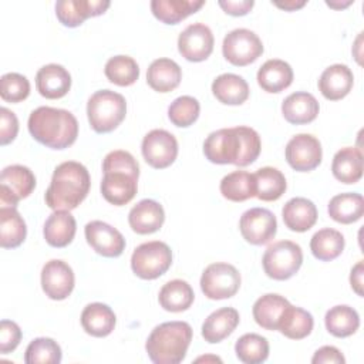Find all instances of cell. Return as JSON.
Listing matches in <instances>:
<instances>
[{
	"instance_id": "6da1fadb",
	"label": "cell",
	"mask_w": 364,
	"mask_h": 364,
	"mask_svg": "<svg viewBox=\"0 0 364 364\" xmlns=\"http://www.w3.org/2000/svg\"><path fill=\"white\" fill-rule=\"evenodd\" d=\"M262 142L259 134L245 125L222 128L208 135L203 142V154L212 164L247 166L260 155Z\"/></svg>"
},
{
	"instance_id": "7a4b0ae2",
	"label": "cell",
	"mask_w": 364,
	"mask_h": 364,
	"mask_svg": "<svg viewBox=\"0 0 364 364\" xmlns=\"http://www.w3.org/2000/svg\"><path fill=\"white\" fill-rule=\"evenodd\" d=\"M102 172L101 193L107 202L122 206L134 199L138 191L139 165L129 152L117 149L107 154Z\"/></svg>"
},
{
	"instance_id": "3957f363",
	"label": "cell",
	"mask_w": 364,
	"mask_h": 364,
	"mask_svg": "<svg viewBox=\"0 0 364 364\" xmlns=\"http://www.w3.org/2000/svg\"><path fill=\"white\" fill-rule=\"evenodd\" d=\"M91 178L87 168L75 161L60 164L46 191V205L53 210H73L88 195Z\"/></svg>"
},
{
	"instance_id": "277c9868",
	"label": "cell",
	"mask_w": 364,
	"mask_h": 364,
	"mask_svg": "<svg viewBox=\"0 0 364 364\" xmlns=\"http://www.w3.org/2000/svg\"><path fill=\"white\" fill-rule=\"evenodd\" d=\"M27 127L37 142L53 149H65L71 146L78 136L77 118L63 108H36L28 117Z\"/></svg>"
},
{
	"instance_id": "5b68a950",
	"label": "cell",
	"mask_w": 364,
	"mask_h": 364,
	"mask_svg": "<svg viewBox=\"0 0 364 364\" xmlns=\"http://www.w3.org/2000/svg\"><path fill=\"white\" fill-rule=\"evenodd\" d=\"M192 341V327L186 321H166L156 326L145 343L148 357L155 364H178Z\"/></svg>"
},
{
	"instance_id": "8992f818",
	"label": "cell",
	"mask_w": 364,
	"mask_h": 364,
	"mask_svg": "<svg viewBox=\"0 0 364 364\" xmlns=\"http://www.w3.org/2000/svg\"><path fill=\"white\" fill-rule=\"evenodd\" d=\"M87 115L95 132H111L124 121L127 101L121 94L111 90L95 91L87 102Z\"/></svg>"
},
{
	"instance_id": "52a82bcc",
	"label": "cell",
	"mask_w": 364,
	"mask_h": 364,
	"mask_svg": "<svg viewBox=\"0 0 364 364\" xmlns=\"http://www.w3.org/2000/svg\"><path fill=\"white\" fill-rule=\"evenodd\" d=\"M301 247L291 240L274 242L264 250L262 259L264 273L273 280H287L293 277L301 267Z\"/></svg>"
},
{
	"instance_id": "ba28073f",
	"label": "cell",
	"mask_w": 364,
	"mask_h": 364,
	"mask_svg": "<svg viewBox=\"0 0 364 364\" xmlns=\"http://www.w3.org/2000/svg\"><path fill=\"white\" fill-rule=\"evenodd\" d=\"M171 247L161 240H151L136 246L131 256L132 272L144 280L158 279L171 267Z\"/></svg>"
},
{
	"instance_id": "9c48e42d",
	"label": "cell",
	"mask_w": 364,
	"mask_h": 364,
	"mask_svg": "<svg viewBox=\"0 0 364 364\" xmlns=\"http://www.w3.org/2000/svg\"><path fill=\"white\" fill-rule=\"evenodd\" d=\"M240 287V273L229 263L209 264L200 277V289L210 300H223L235 296Z\"/></svg>"
},
{
	"instance_id": "30bf717a",
	"label": "cell",
	"mask_w": 364,
	"mask_h": 364,
	"mask_svg": "<svg viewBox=\"0 0 364 364\" xmlns=\"http://www.w3.org/2000/svg\"><path fill=\"white\" fill-rule=\"evenodd\" d=\"M222 53L230 64L245 67L263 54V43L252 30L235 28L225 36Z\"/></svg>"
},
{
	"instance_id": "8fae6325",
	"label": "cell",
	"mask_w": 364,
	"mask_h": 364,
	"mask_svg": "<svg viewBox=\"0 0 364 364\" xmlns=\"http://www.w3.org/2000/svg\"><path fill=\"white\" fill-rule=\"evenodd\" d=\"M36 188V176L30 168L10 165L0 175V205L16 208L18 200L30 196Z\"/></svg>"
},
{
	"instance_id": "7c38bea8",
	"label": "cell",
	"mask_w": 364,
	"mask_h": 364,
	"mask_svg": "<svg viewBox=\"0 0 364 364\" xmlns=\"http://www.w3.org/2000/svg\"><path fill=\"white\" fill-rule=\"evenodd\" d=\"M141 151L149 166L164 169L175 162L178 156V141L165 129H152L144 136Z\"/></svg>"
},
{
	"instance_id": "4fadbf2b",
	"label": "cell",
	"mask_w": 364,
	"mask_h": 364,
	"mask_svg": "<svg viewBox=\"0 0 364 364\" xmlns=\"http://www.w3.org/2000/svg\"><path fill=\"white\" fill-rule=\"evenodd\" d=\"M239 229L247 243L260 246L269 243L276 236L277 220L269 209L252 208L240 216Z\"/></svg>"
},
{
	"instance_id": "5bb4252c",
	"label": "cell",
	"mask_w": 364,
	"mask_h": 364,
	"mask_svg": "<svg viewBox=\"0 0 364 364\" xmlns=\"http://www.w3.org/2000/svg\"><path fill=\"white\" fill-rule=\"evenodd\" d=\"M286 161L299 172H309L317 168L323 158L321 144L311 134H297L286 145Z\"/></svg>"
},
{
	"instance_id": "9a60e30c",
	"label": "cell",
	"mask_w": 364,
	"mask_h": 364,
	"mask_svg": "<svg viewBox=\"0 0 364 364\" xmlns=\"http://www.w3.org/2000/svg\"><path fill=\"white\" fill-rule=\"evenodd\" d=\"M215 38L212 30L203 23L189 24L178 37L181 55L193 63L205 61L213 51Z\"/></svg>"
},
{
	"instance_id": "2e32d148",
	"label": "cell",
	"mask_w": 364,
	"mask_h": 364,
	"mask_svg": "<svg viewBox=\"0 0 364 364\" xmlns=\"http://www.w3.org/2000/svg\"><path fill=\"white\" fill-rule=\"evenodd\" d=\"M87 243L104 257H118L125 249L122 233L102 220H91L84 228Z\"/></svg>"
},
{
	"instance_id": "e0dca14e",
	"label": "cell",
	"mask_w": 364,
	"mask_h": 364,
	"mask_svg": "<svg viewBox=\"0 0 364 364\" xmlns=\"http://www.w3.org/2000/svg\"><path fill=\"white\" fill-rule=\"evenodd\" d=\"M74 272L64 260L53 259L41 269V287L51 300L67 299L74 289Z\"/></svg>"
},
{
	"instance_id": "ac0fdd59",
	"label": "cell",
	"mask_w": 364,
	"mask_h": 364,
	"mask_svg": "<svg viewBox=\"0 0 364 364\" xmlns=\"http://www.w3.org/2000/svg\"><path fill=\"white\" fill-rule=\"evenodd\" d=\"M108 0H60L55 3V16L65 27H78L88 17H95L109 7Z\"/></svg>"
},
{
	"instance_id": "d6986e66",
	"label": "cell",
	"mask_w": 364,
	"mask_h": 364,
	"mask_svg": "<svg viewBox=\"0 0 364 364\" xmlns=\"http://www.w3.org/2000/svg\"><path fill=\"white\" fill-rule=\"evenodd\" d=\"M165 220L162 205L152 199H142L128 213V223L138 235H149L159 230Z\"/></svg>"
},
{
	"instance_id": "ffe728a7",
	"label": "cell",
	"mask_w": 364,
	"mask_h": 364,
	"mask_svg": "<svg viewBox=\"0 0 364 364\" xmlns=\"http://www.w3.org/2000/svg\"><path fill=\"white\" fill-rule=\"evenodd\" d=\"M36 87L41 97L58 100L70 91L71 75L60 64H47L37 71Z\"/></svg>"
},
{
	"instance_id": "44dd1931",
	"label": "cell",
	"mask_w": 364,
	"mask_h": 364,
	"mask_svg": "<svg viewBox=\"0 0 364 364\" xmlns=\"http://www.w3.org/2000/svg\"><path fill=\"white\" fill-rule=\"evenodd\" d=\"M320 105L316 97L306 91H297L284 98L282 114L293 125H303L314 121L318 115Z\"/></svg>"
},
{
	"instance_id": "7402d4cb",
	"label": "cell",
	"mask_w": 364,
	"mask_h": 364,
	"mask_svg": "<svg viewBox=\"0 0 364 364\" xmlns=\"http://www.w3.org/2000/svg\"><path fill=\"white\" fill-rule=\"evenodd\" d=\"M354 75L346 64H333L327 67L318 80V90L324 98L338 101L353 88Z\"/></svg>"
},
{
	"instance_id": "603a6c76",
	"label": "cell",
	"mask_w": 364,
	"mask_h": 364,
	"mask_svg": "<svg viewBox=\"0 0 364 364\" xmlns=\"http://www.w3.org/2000/svg\"><path fill=\"white\" fill-rule=\"evenodd\" d=\"M284 225L293 232H307L317 222V208L307 198H291L282 209Z\"/></svg>"
},
{
	"instance_id": "cb8c5ba5",
	"label": "cell",
	"mask_w": 364,
	"mask_h": 364,
	"mask_svg": "<svg viewBox=\"0 0 364 364\" xmlns=\"http://www.w3.org/2000/svg\"><path fill=\"white\" fill-rule=\"evenodd\" d=\"M77 223L70 210H54L46 220L43 235L53 247H65L75 236Z\"/></svg>"
},
{
	"instance_id": "d4e9b609",
	"label": "cell",
	"mask_w": 364,
	"mask_h": 364,
	"mask_svg": "<svg viewBox=\"0 0 364 364\" xmlns=\"http://www.w3.org/2000/svg\"><path fill=\"white\" fill-rule=\"evenodd\" d=\"M239 313L233 307H222L210 313L202 324V337L215 344L230 336L239 324Z\"/></svg>"
},
{
	"instance_id": "484cf974",
	"label": "cell",
	"mask_w": 364,
	"mask_h": 364,
	"mask_svg": "<svg viewBox=\"0 0 364 364\" xmlns=\"http://www.w3.org/2000/svg\"><path fill=\"white\" fill-rule=\"evenodd\" d=\"M117 323L115 313L104 303H90L81 313V326L92 337H107Z\"/></svg>"
},
{
	"instance_id": "4316f807",
	"label": "cell",
	"mask_w": 364,
	"mask_h": 364,
	"mask_svg": "<svg viewBox=\"0 0 364 364\" xmlns=\"http://www.w3.org/2000/svg\"><path fill=\"white\" fill-rule=\"evenodd\" d=\"M182 80V70L171 58H156L146 71L148 85L158 92H169L175 90Z\"/></svg>"
},
{
	"instance_id": "83f0119b",
	"label": "cell",
	"mask_w": 364,
	"mask_h": 364,
	"mask_svg": "<svg viewBox=\"0 0 364 364\" xmlns=\"http://www.w3.org/2000/svg\"><path fill=\"white\" fill-rule=\"evenodd\" d=\"M331 172L343 183H355L363 176V154L355 146H346L333 156Z\"/></svg>"
},
{
	"instance_id": "f1b7e54d",
	"label": "cell",
	"mask_w": 364,
	"mask_h": 364,
	"mask_svg": "<svg viewBox=\"0 0 364 364\" xmlns=\"http://www.w3.org/2000/svg\"><path fill=\"white\" fill-rule=\"evenodd\" d=\"M293 82V70L289 63L272 58L257 71V84L266 92H280Z\"/></svg>"
},
{
	"instance_id": "f546056e",
	"label": "cell",
	"mask_w": 364,
	"mask_h": 364,
	"mask_svg": "<svg viewBox=\"0 0 364 364\" xmlns=\"http://www.w3.org/2000/svg\"><path fill=\"white\" fill-rule=\"evenodd\" d=\"M212 92L222 104L240 105L249 98V85L243 77L226 73L213 80Z\"/></svg>"
},
{
	"instance_id": "4dcf8cb0",
	"label": "cell",
	"mask_w": 364,
	"mask_h": 364,
	"mask_svg": "<svg viewBox=\"0 0 364 364\" xmlns=\"http://www.w3.org/2000/svg\"><path fill=\"white\" fill-rule=\"evenodd\" d=\"M289 300L276 293H267L259 297L253 304V318L264 330H277L279 320L289 306Z\"/></svg>"
},
{
	"instance_id": "1f68e13d",
	"label": "cell",
	"mask_w": 364,
	"mask_h": 364,
	"mask_svg": "<svg viewBox=\"0 0 364 364\" xmlns=\"http://www.w3.org/2000/svg\"><path fill=\"white\" fill-rule=\"evenodd\" d=\"M203 4V0H152L151 11L165 24H178L196 13Z\"/></svg>"
},
{
	"instance_id": "d6a6232c",
	"label": "cell",
	"mask_w": 364,
	"mask_h": 364,
	"mask_svg": "<svg viewBox=\"0 0 364 364\" xmlns=\"http://www.w3.org/2000/svg\"><path fill=\"white\" fill-rule=\"evenodd\" d=\"M327 210L333 220L348 225L360 220L364 215V199L355 192L338 193L330 199Z\"/></svg>"
},
{
	"instance_id": "836d02e7",
	"label": "cell",
	"mask_w": 364,
	"mask_h": 364,
	"mask_svg": "<svg viewBox=\"0 0 364 364\" xmlns=\"http://www.w3.org/2000/svg\"><path fill=\"white\" fill-rule=\"evenodd\" d=\"M195 294L191 284L185 280L175 279L165 283L159 290V304L164 310L179 313L188 310L193 303Z\"/></svg>"
},
{
	"instance_id": "e575fe53",
	"label": "cell",
	"mask_w": 364,
	"mask_h": 364,
	"mask_svg": "<svg viewBox=\"0 0 364 364\" xmlns=\"http://www.w3.org/2000/svg\"><path fill=\"white\" fill-rule=\"evenodd\" d=\"M27 236L26 222L16 208L0 206V246L3 249L18 247Z\"/></svg>"
},
{
	"instance_id": "d590c367",
	"label": "cell",
	"mask_w": 364,
	"mask_h": 364,
	"mask_svg": "<svg viewBox=\"0 0 364 364\" xmlns=\"http://www.w3.org/2000/svg\"><path fill=\"white\" fill-rule=\"evenodd\" d=\"M313 326L314 320L309 311L289 304L279 320L277 330L287 338L301 340L311 333Z\"/></svg>"
},
{
	"instance_id": "8d00e7d4",
	"label": "cell",
	"mask_w": 364,
	"mask_h": 364,
	"mask_svg": "<svg viewBox=\"0 0 364 364\" xmlns=\"http://www.w3.org/2000/svg\"><path fill=\"white\" fill-rule=\"evenodd\" d=\"M220 193L232 202H243L256 196V182L253 173L246 171H233L222 178Z\"/></svg>"
},
{
	"instance_id": "74e56055",
	"label": "cell",
	"mask_w": 364,
	"mask_h": 364,
	"mask_svg": "<svg viewBox=\"0 0 364 364\" xmlns=\"http://www.w3.org/2000/svg\"><path fill=\"white\" fill-rule=\"evenodd\" d=\"M324 323L330 334L338 338H344L353 336L358 330L360 316L353 307L347 304H338L326 313Z\"/></svg>"
},
{
	"instance_id": "f35d334b",
	"label": "cell",
	"mask_w": 364,
	"mask_h": 364,
	"mask_svg": "<svg viewBox=\"0 0 364 364\" xmlns=\"http://www.w3.org/2000/svg\"><path fill=\"white\" fill-rule=\"evenodd\" d=\"M344 245L346 240L341 232L331 228H323L313 235L310 240V250L316 259L330 262L343 253Z\"/></svg>"
},
{
	"instance_id": "ab89813d",
	"label": "cell",
	"mask_w": 364,
	"mask_h": 364,
	"mask_svg": "<svg viewBox=\"0 0 364 364\" xmlns=\"http://www.w3.org/2000/svg\"><path fill=\"white\" fill-rule=\"evenodd\" d=\"M253 176L256 182V198L260 200L273 202L286 192V178L277 168L263 166L257 169Z\"/></svg>"
},
{
	"instance_id": "60d3db41",
	"label": "cell",
	"mask_w": 364,
	"mask_h": 364,
	"mask_svg": "<svg viewBox=\"0 0 364 364\" xmlns=\"http://www.w3.org/2000/svg\"><path fill=\"white\" fill-rule=\"evenodd\" d=\"M236 357L245 364H260L269 357V341L256 333H247L239 337L235 344Z\"/></svg>"
},
{
	"instance_id": "b9f144b4",
	"label": "cell",
	"mask_w": 364,
	"mask_h": 364,
	"mask_svg": "<svg viewBox=\"0 0 364 364\" xmlns=\"http://www.w3.org/2000/svg\"><path fill=\"white\" fill-rule=\"evenodd\" d=\"M104 73L112 84L128 87L138 80L139 67L136 61L129 55H114L107 61Z\"/></svg>"
},
{
	"instance_id": "7bdbcfd3",
	"label": "cell",
	"mask_w": 364,
	"mask_h": 364,
	"mask_svg": "<svg viewBox=\"0 0 364 364\" xmlns=\"http://www.w3.org/2000/svg\"><path fill=\"white\" fill-rule=\"evenodd\" d=\"M24 361L27 364H58L61 361V347L48 337L34 338L26 348Z\"/></svg>"
},
{
	"instance_id": "ee69618b",
	"label": "cell",
	"mask_w": 364,
	"mask_h": 364,
	"mask_svg": "<svg viewBox=\"0 0 364 364\" xmlns=\"http://www.w3.org/2000/svg\"><path fill=\"white\" fill-rule=\"evenodd\" d=\"M200 105L196 98L191 95H182L175 98L168 107L169 121L181 128L191 127L199 117Z\"/></svg>"
},
{
	"instance_id": "f6af8a7d",
	"label": "cell",
	"mask_w": 364,
	"mask_h": 364,
	"mask_svg": "<svg viewBox=\"0 0 364 364\" xmlns=\"http://www.w3.org/2000/svg\"><path fill=\"white\" fill-rule=\"evenodd\" d=\"M30 94L28 80L18 73H7L0 78V97L7 102L24 101Z\"/></svg>"
},
{
	"instance_id": "bcb514c9",
	"label": "cell",
	"mask_w": 364,
	"mask_h": 364,
	"mask_svg": "<svg viewBox=\"0 0 364 364\" xmlns=\"http://www.w3.org/2000/svg\"><path fill=\"white\" fill-rule=\"evenodd\" d=\"M21 340V330L17 323L11 320H1L0 323V353L9 354L17 348Z\"/></svg>"
},
{
	"instance_id": "7dc6e473",
	"label": "cell",
	"mask_w": 364,
	"mask_h": 364,
	"mask_svg": "<svg viewBox=\"0 0 364 364\" xmlns=\"http://www.w3.org/2000/svg\"><path fill=\"white\" fill-rule=\"evenodd\" d=\"M18 132V119L13 111L6 107L0 108V145L14 141Z\"/></svg>"
},
{
	"instance_id": "c3c4849f",
	"label": "cell",
	"mask_w": 364,
	"mask_h": 364,
	"mask_svg": "<svg viewBox=\"0 0 364 364\" xmlns=\"http://www.w3.org/2000/svg\"><path fill=\"white\" fill-rule=\"evenodd\" d=\"M311 363L313 364H344L346 358L338 348L333 346H323L314 353Z\"/></svg>"
},
{
	"instance_id": "681fc988",
	"label": "cell",
	"mask_w": 364,
	"mask_h": 364,
	"mask_svg": "<svg viewBox=\"0 0 364 364\" xmlns=\"http://www.w3.org/2000/svg\"><path fill=\"white\" fill-rule=\"evenodd\" d=\"M219 6L230 16H245L255 6L253 0H220Z\"/></svg>"
},
{
	"instance_id": "f907efd6",
	"label": "cell",
	"mask_w": 364,
	"mask_h": 364,
	"mask_svg": "<svg viewBox=\"0 0 364 364\" xmlns=\"http://www.w3.org/2000/svg\"><path fill=\"white\" fill-rule=\"evenodd\" d=\"M363 276H364V263L363 260H360L353 269H351V273H350V284H351V289L363 297Z\"/></svg>"
},
{
	"instance_id": "816d5d0a",
	"label": "cell",
	"mask_w": 364,
	"mask_h": 364,
	"mask_svg": "<svg viewBox=\"0 0 364 364\" xmlns=\"http://www.w3.org/2000/svg\"><path fill=\"white\" fill-rule=\"evenodd\" d=\"M304 4H306V1H304V0H301V1L289 0V1H284V3L274 1V6H276V7L283 9V10H286V11H294V10H297V9H301Z\"/></svg>"
},
{
	"instance_id": "f5cc1de1",
	"label": "cell",
	"mask_w": 364,
	"mask_h": 364,
	"mask_svg": "<svg viewBox=\"0 0 364 364\" xmlns=\"http://www.w3.org/2000/svg\"><path fill=\"white\" fill-rule=\"evenodd\" d=\"M353 1H346V3H333V1H326L327 6L333 7V9H343V7H347L350 6Z\"/></svg>"
},
{
	"instance_id": "db71d44e",
	"label": "cell",
	"mask_w": 364,
	"mask_h": 364,
	"mask_svg": "<svg viewBox=\"0 0 364 364\" xmlns=\"http://www.w3.org/2000/svg\"><path fill=\"white\" fill-rule=\"evenodd\" d=\"M208 360H213V361H222L220 358H218V357H199L196 361H208Z\"/></svg>"
}]
</instances>
